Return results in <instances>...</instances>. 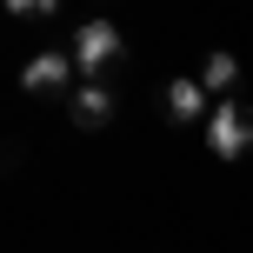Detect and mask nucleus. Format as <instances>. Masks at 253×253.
Listing matches in <instances>:
<instances>
[{"instance_id":"nucleus-1","label":"nucleus","mask_w":253,"mask_h":253,"mask_svg":"<svg viewBox=\"0 0 253 253\" xmlns=\"http://www.w3.org/2000/svg\"><path fill=\"white\" fill-rule=\"evenodd\" d=\"M207 153H220V160H240V153L253 147V107H240V100H220L213 114H207Z\"/></svg>"},{"instance_id":"nucleus-2","label":"nucleus","mask_w":253,"mask_h":253,"mask_svg":"<svg viewBox=\"0 0 253 253\" xmlns=\"http://www.w3.org/2000/svg\"><path fill=\"white\" fill-rule=\"evenodd\" d=\"M114 60H120V27H114V20H80V34H74V67H80V74H107Z\"/></svg>"},{"instance_id":"nucleus-3","label":"nucleus","mask_w":253,"mask_h":253,"mask_svg":"<svg viewBox=\"0 0 253 253\" xmlns=\"http://www.w3.org/2000/svg\"><path fill=\"white\" fill-rule=\"evenodd\" d=\"M167 114H173L180 126H193V120L207 126V114H213V107H207V87H200V80H193V74L167 80Z\"/></svg>"},{"instance_id":"nucleus-4","label":"nucleus","mask_w":253,"mask_h":253,"mask_svg":"<svg viewBox=\"0 0 253 253\" xmlns=\"http://www.w3.org/2000/svg\"><path fill=\"white\" fill-rule=\"evenodd\" d=\"M67 74H80L74 53H34L27 74H20V87H27V93H53V87H67Z\"/></svg>"},{"instance_id":"nucleus-5","label":"nucleus","mask_w":253,"mask_h":253,"mask_svg":"<svg viewBox=\"0 0 253 253\" xmlns=\"http://www.w3.org/2000/svg\"><path fill=\"white\" fill-rule=\"evenodd\" d=\"M67 114H74V126H87V133H93V126H107V120H114V93H107L100 80H87V87L67 100Z\"/></svg>"},{"instance_id":"nucleus-6","label":"nucleus","mask_w":253,"mask_h":253,"mask_svg":"<svg viewBox=\"0 0 253 253\" xmlns=\"http://www.w3.org/2000/svg\"><path fill=\"white\" fill-rule=\"evenodd\" d=\"M233 80H240V60H233V53H207V67H200V87H207V93H227Z\"/></svg>"},{"instance_id":"nucleus-7","label":"nucleus","mask_w":253,"mask_h":253,"mask_svg":"<svg viewBox=\"0 0 253 253\" xmlns=\"http://www.w3.org/2000/svg\"><path fill=\"white\" fill-rule=\"evenodd\" d=\"M0 7H7V13H20V20H27V13H60V0H0Z\"/></svg>"}]
</instances>
